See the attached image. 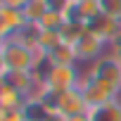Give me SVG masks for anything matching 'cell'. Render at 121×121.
<instances>
[{"mask_svg": "<svg viewBox=\"0 0 121 121\" xmlns=\"http://www.w3.org/2000/svg\"><path fill=\"white\" fill-rule=\"evenodd\" d=\"M0 55L5 59V67L12 71H36L45 59V55H40L38 50H31L14 36H7L5 40H0Z\"/></svg>", "mask_w": 121, "mask_h": 121, "instance_id": "obj_1", "label": "cell"}, {"mask_svg": "<svg viewBox=\"0 0 121 121\" xmlns=\"http://www.w3.org/2000/svg\"><path fill=\"white\" fill-rule=\"evenodd\" d=\"M81 78H83V71L78 64H50L48 62V67L43 69V83L48 90V100L78 88Z\"/></svg>", "mask_w": 121, "mask_h": 121, "instance_id": "obj_2", "label": "cell"}, {"mask_svg": "<svg viewBox=\"0 0 121 121\" xmlns=\"http://www.w3.org/2000/svg\"><path fill=\"white\" fill-rule=\"evenodd\" d=\"M88 76L95 83L104 86L112 95L121 97V57H116L114 52H107L100 59H95L88 67Z\"/></svg>", "mask_w": 121, "mask_h": 121, "instance_id": "obj_3", "label": "cell"}, {"mask_svg": "<svg viewBox=\"0 0 121 121\" xmlns=\"http://www.w3.org/2000/svg\"><path fill=\"white\" fill-rule=\"evenodd\" d=\"M48 102H50V107H52L55 114L64 116V119L78 116V114H86V112H88V102H86L81 88L67 90V93H62V95H55V97H50Z\"/></svg>", "mask_w": 121, "mask_h": 121, "instance_id": "obj_4", "label": "cell"}, {"mask_svg": "<svg viewBox=\"0 0 121 121\" xmlns=\"http://www.w3.org/2000/svg\"><path fill=\"white\" fill-rule=\"evenodd\" d=\"M74 50H76V57H78V64L81 62H88V64H93L95 59H100L102 55H107V50H109V45L95 33V31H90V29H86V33L76 40V45H74Z\"/></svg>", "mask_w": 121, "mask_h": 121, "instance_id": "obj_5", "label": "cell"}, {"mask_svg": "<svg viewBox=\"0 0 121 121\" xmlns=\"http://www.w3.org/2000/svg\"><path fill=\"white\" fill-rule=\"evenodd\" d=\"M100 0H71L69 10L64 12L67 22H81V24H90L95 17H100Z\"/></svg>", "mask_w": 121, "mask_h": 121, "instance_id": "obj_6", "label": "cell"}, {"mask_svg": "<svg viewBox=\"0 0 121 121\" xmlns=\"http://www.w3.org/2000/svg\"><path fill=\"white\" fill-rule=\"evenodd\" d=\"M88 29L95 31L107 45H112V43H116V40L121 38V19H112V17H107V14L95 17V19L88 24Z\"/></svg>", "mask_w": 121, "mask_h": 121, "instance_id": "obj_7", "label": "cell"}, {"mask_svg": "<svg viewBox=\"0 0 121 121\" xmlns=\"http://www.w3.org/2000/svg\"><path fill=\"white\" fill-rule=\"evenodd\" d=\"M81 93H83V97H86V102H88V109H93V107H100V104H104V102H109V100H116V95H112L104 86H100V83H95L90 76L86 78H81Z\"/></svg>", "mask_w": 121, "mask_h": 121, "instance_id": "obj_8", "label": "cell"}, {"mask_svg": "<svg viewBox=\"0 0 121 121\" xmlns=\"http://www.w3.org/2000/svg\"><path fill=\"white\" fill-rule=\"evenodd\" d=\"M88 121H121V97L88 109Z\"/></svg>", "mask_w": 121, "mask_h": 121, "instance_id": "obj_9", "label": "cell"}, {"mask_svg": "<svg viewBox=\"0 0 121 121\" xmlns=\"http://www.w3.org/2000/svg\"><path fill=\"white\" fill-rule=\"evenodd\" d=\"M24 104H26V95L24 93H19V90H14L10 86L0 88V107H3V109H7V112L24 109Z\"/></svg>", "mask_w": 121, "mask_h": 121, "instance_id": "obj_10", "label": "cell"}, {"mask_svg": "<svg viewBox=\"0 0 121 121\" xmlns=\"http://www.w3.org/2000/svg\"><path fill=\"white\" fill-rule=\"evenodd\" d=\"M48 62H50V64H78V57H76L74 45L62 43L59 48H55V50L48 55Z\"/></svg>", "mask_w": 121, "mask_h": 121, "instance_id": "obj_11", "label": "cell"}, {"mask_svg": "<svg viewBox=\"0 0 121 121\" xmlns=\"http://www.w3.org/2000/svg\"><path fill=\"white\" fill-rule=\"evenodd\" d=\"M59 45H62V36H59V31H38V52L40 55L48 57Z\"/></svg>", "mask_w": 121, "mask_h": 121, "instance_id": "obj_12", "label": "cell"}, {"mask_svg": "<svg viewBox=\"0 0 121 121\" xmlns=\"http://www.w3.org/2000/svg\"><path fill=\"white\" fill-rule=\"evenodd\" d=\"M48 10H50V7H48V0H29V5L22 10V14H24L26 24H38L40 17H43Z\"/></svg>", "mask_w": 121, "mask_h": 121, "instance_id": "obj_13", "label": "cell"}, {"mask_svg": "<svg viewBox=\"0 0 121 121\" xmlns=\"http://www.w3.org/2000/svg\"><path fill=\"white\" fill-rule=\"evenodd\" d=\"M86 24L81 22H64V26L59 29V36H62V43H69V45H76V40L86 33Z\"/></svg>", "mask_w": 121, "mask_h": 121, "instance_id": "obj_14", "label": "cell"}, {"mask_svg": "<svg viewBox=\"0 0 121 121\" xmlns=\"http://www.w3.org/2000/svg\"><path fill=\"white\" fill-rule=\"evenodd\" d=\"M64 22H67V17L62 14V12H55V10H48L43 17H40V22L36 24L40 31H59L64 26Z\"/></svg>", "mask_w": 121, "mask_h": 121, "instance_id": "obj_15", "label": "cell"}, {"mask_svg": "<svg viewBox=\"0 0 121 121\" xmlns=\"http://www.w3.org/2000/svg\"><path fill=\"white\" fill-rule=\"evenodd\" d=\"M100 12L112 19H121V0H100Z\"/></svg>", "mask_w": 121, "mask_h": 121, "instance_id": "obj_16", "label": "cell"}, {"mask_svg": "<svg viewBox=\"0 0 121 121\" xmlns=\"http://www.w3.org/2000/svg\"><path fill=\"white\" fill-rule=\"evenodd\" d=\"M69 5H71V0H48V7L55 12H62V14L69 10Z\"/></svg>", "mask_w": 121, "mask_h": 121, "instance_id": "obj_17", "label": "cell"}, {"mask_svg": "<svg viewBox=\"0 0 121 121\" xmlns=\"http://www.w3.org/2000/svg\"><path fill=\"white\" fill-rule=\"evenodd\" d=\"M3 7H12V10H24L29 5V0H0Z\"/></svg>", "mask_w": 121, "mask_h": 121, "instance_id": "obj_18", "label": "cell"}, {"mask_svg": "<svg viewBox=\"0 0 121 121\" xmlns=\"http://www.w3.org/2000/svg\"><path fill=\"white\" fill-rule=\"evenodd\" d=\"M5 121H29V119H26L24 109H12V112H7Z\"/></svg>", "mask_w": 121, "mask_h": 121, "instance_id": "obj_19", "label": "cell"}, {"mask_svg": "<svg viewBox=\"0 0 121 121\" xmlns=\"http://www.w3.org/2000/svg\"><path fill=\"white\" fill-rule=\"evenodd\" d=\"M67 121H88V112L86 114H78V116H69Z\"/></svg>", "mask_w": 121, "mask_h": 121, "instance_id": "obj_20", "label": "cell"}, {"mask_svg": "<svg viewBox=\"0 0 121 121\" xmlns=\"http://www.w3.org/2000/svg\"><path fill=\"white\" fill-rule=\"evenodd\" d=\"M48 121H67V119H64V116H59V114H50Z\"/></svg>", "mask_w": 121, "mask_h": 121, "instance_id": "obj_21", "label": "cell"}]
</instances>
